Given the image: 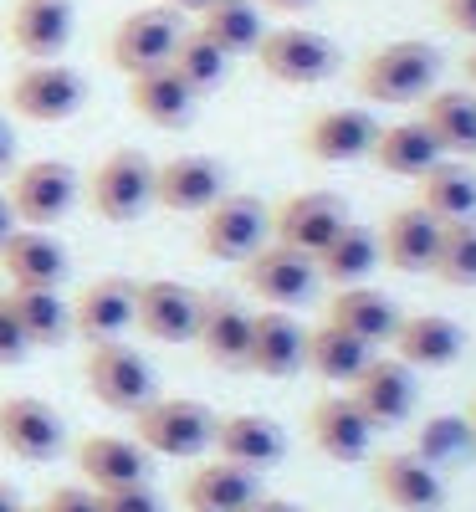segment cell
I'll return each instance as SVG.
<instances>
[{
  "label": "cell",
  "mask_w": 476,
  "mask_h": 512,
  "mask_svg": "<svg viewBox=\"0 0 476 512\" xmlns=\"http://www.w3.org/2000/svg\"><path fill=\"white\" fill-rule=\"evenodd\" d=\"M369 159L384 169V175L420 180L425 169H430V164H441L446 154H441V144H436V139H430V128H425L420 118H410V123H389V128H379Z\"/></svg>",
  "instance_id": "1f68e13d"
},
{
  "label": "cell",
  "mask_w": 476,
  "mask_h": 512,
  "mask_svg": "<svg viewBox=\"0 0 476 512\" xmlns=\"http://www.w3.org/2000/svg\"><path fill=\"white\" fill-rule=\"evenodd\" d=\"M195 31H200L205 41H215L226 57L256 52V41L267 36L262 6H256V0H205V6L195 11Z\"/></svg>",
  "instance_id": "836d02e7"
},
{
  "label": "cell",
  "mask_w": 476,
  "mask_h": 512,
  "mask_svg": "<svg viewBox=\"0 0 476 512\" xmlns=\"http://www.w3.org/2000/svg\"><path fill=\"white\" fill-rule=\"evenodd\" d=\"M26 354H31V344H26V333H21V323H16V313H11V297L0 292V369L21 364Z\"/></svg>",
  "instance_id": "60d3db41"
},
{
  "label": "cell",
  "mask_w": 476,
  "mask_h": 512,
  "mask_svg": "<svg viewBox=\"0 0 476 512\" xmlns=\"http://www.w3.org/2000/svg\"><path fill=\"white\" fill-rule=\"evenodd\" d=\"M41 512H98V492L93 487H57L41 502Z\"/></svg>",
  "instance_id": "b9f144b4"
},
{
  "label": "cell",
  "mask_w": 476,
  "mask_h": 512,
  "mask_svg": "<svg viewBox=\"0 0 476 512\" xmlns=\"http://www.w3.org/2000/svg\"><path fill=\"white\" fill-rule=\"evenodd\" d=\"M195 93L175 77V67H149V72H134L128 77V108H134L144 123L154 128H185L195 118Z\"/></svg>",
  "instance_id": "f546056e"
},
{
  "label": "cell",
  "mask_w": 476,
  "mask_h": 512,
  "mask_svg": "<svg viewBox=\"0 0 476 512\" xmlns=\"http://www.w3.org/2000/svg\"><path fill=\"white\" fill-rule=\"evenodd\" d=\"M400 318H405V313L395 308V297L359 282V287H338V292L328 297V318H323V323H338L343 333H354V338H364L369 349H379V344H389V338H395Z\"/></svg>",
  "instance_id": "4316f807"
},
{
  "label": "cell",
  "mask_w": 476,
  "mask_h": 512,
  "mask_svg": "<svg viewBox=\"0 0 476 512\" xmlns=\"http://www.w3.org/2000/svg\"><path fill=\"white\" fill-rule=\"evenodd\" d=\"M11 169H16V134H11L6 113H0V175H11Z\"/></svg>",
  "instance_id": "ee69618b"
},
{
  "label": "cell",
  "mask_w": 476,
  "mask_h": 512,
  "mask_svg": "<svg viewBox=\"0 0 476 512\" xmlns=\"http://www.w3.org/2000/svg\"><path fill=\"white\" fill-rule=\"evenodd\" d=\"M369 359H374V349L364 344V338L343 333L338 323L308 328V359H302V364H308L318 379H328V384H354Z\"/></svg>",
  "instance_id": "8d00e7d4"
},
{
  "label": "cell",
  "mask_w": 476,
  "mask_h": 512,
  "mask_svg": "<svg viewBox=\"0 0 476 512\" xmlns=\"http://www.w3.org/2000/svg\"><path fill=\"white\" fill-rule=\"evenodd\" d=\"M471 441H476V400H471Z\"/></svg>",
  "instance_id": "816d5d0a"
},
{
  "label": "cell",
  "mask_w": 476,
  "mask_h": 512,
  "mask_svg": "<svg viewBox=\"0 0 476 512\" xmlns=\"http://www.w3.org/2000/svg\"><path fill=\"white\" fill-rule=\"evenodd\" d=\"M149 451L128 436H82L77 441V472L93 492H108V487H134V482H149Z\"/></svg>",
  "instance_id": "d4e9b609"
},
{
  "label": "cell",
  "mask_w": 476,
  "mask_h": 512,
  "mask_svg": "<svg viewBox=\"0 0 476 512\" xmlns=\"http://www.w3.org/2000/svg\"><path fill=\"white\" fill-rule=\"evenodd\" d=\"M164 6H169V11H180V16H185V11H190V16H195V11H200V6H205V0H164Z\"/></svg>",
  "instance_id": "681fc988"
},
{
  "label": "cell",
  "mask_w": 476,
  "mask_h": 512,
  "mask_svg": "<svg viewBox=\"0 0 476 512\" xmlns=\"http://www.w3.org/2000/svg\"><path fill=\"white\" fill-rule=\"evenodd\" d=\"M6 200H11L21 226L47 231L77 205V169L67 159H31V164H21L11 175Z\"/></svg>",
  "instance_id": "9c48e42d"
},
{
  "label": "cell",
  "mask_w": 476,
  "mask_h": 512,
  "mask_svg": "<svg viewBox=\"0 0 476 512\" xmlns=\"http://www.w3.org/2000/svg\"><path fill=\"white\" fill-rule=\"evenodd\" d=\"M308 436L328 461H364L369 441H374V425L354 405V395H323L308 410Z\"/></svg>",
  "instance_id": "44dd1931"
},
{
  "label": "cell",
  "mask_w": 476,
  "mask_h": 512,
  "mask_svg": "<svg viewBox=\"0 0 476 512\" xmlns=\"http://www.w3.org/2000/svg\"><path fill=\"white\" fill-rule=\"evenodd\" d=\"M169 67H175V77L185 82V88L195 93V98H205V93H215L221 82L231 77V57L215 47V41H205L195 26H185L180 31V41H175V52H169Z\"/></svg>",
  "instance_id": "74e56055"
},
{
  "label": "cell",
  "mask_w": 476,
  "mask_h": 512,
  "mask_svg": "<svg viewBox=\"0 0 476 512\" xmlns=\"http://www.w3.org/2000/svg\"><path fill=\"white\" fill-rule=\"evenodd\" d=\"M379 236V262H389L395 272H430L436 267V246H441V221L430 216V210H420V205H405V210H395V216L384 221V231H374Z\"/></svg>",
  "instance_id": "cb8c5ba5"
},
{
  "label": "cell",
  "mask_w": 476,
  "mask_h": 512,
  "mask_svg": "<svg viewBox=\"0 0 476 512\" xmlns=\"http://www.w3.org/2000/svg\"><path fill=\"white\" fill-rule=\"evenodd\" d=\"M441 21L476 41V0H441Z\"/></svg>",
  "instance_id": "7bdbcfd3"
},
{
  "label": "cell",
  "mask_w": 476,
  "mask_h": 512,
  "mask_svg": "<svg viewBox=\"0 0 476 512\" xmlns=\"http://www.w3.org/2000/svg\"><path fill=\"white\" fill-rule=\"evenodd\" d=\"M6 103L26 123H67V118L82 113V103H88V82H82V72L67 67V62H26L11 77Z\"/></svg>",
  "instance_id": "5b68a950"
},
{
  "label": "cell",
  "mask_w": 476,
  "mask_h": 512,
  "mask_svg": "<svg viewBox=\"0 0 476 512\" xmlns=\"http://www.w3.org/2000/svg\"><path fill=\"white\" fill-rule=\"evenodd\" d=\"M154 205V159L139 149H113L88 175V210L108 226L139 221Z\"/></svg>",
  "instance_id": "7a4b0ae2"
},
{
  "label": "cell",
  "mask_w": 476,
  "mask_h": 512,
  "mask_svg": "<svg viewBox=\"0 0 476 512\" xmlns=\"http://www.w3.org/2000/svg\"><path fill=\"white\" fill-rule=\"evenodd\" d=\"M374 134L379 123L364 108H323L302 128V154L318 164H354V159H369Z\"/></svg>",
  "instance_id": "ffe728a7"
},
{
  "label": "cell",
  "mask_w": 476,
  "mask_h": 512,
  "mask_svg": "<svg viewBox=\"0 0 476 512\" xmlns=\"http://www.w3.org/2000/svg\"><path fill=\"white\" fill-rule=\"evenodd\" d=\"M98 512H164V502H159V492L149 482H134V487L98 492Z\"/></svg>",
  "instance_id": "ab89813d"
},
{
  "label": "cell",
  "mask_w": 476,
  "mask_h": 512,
  "mask_svg": "<svg viewBox=\"0 0 476 512\" xmlns=\"http://www.w3.org/2000/svg\"><path fill=\"white\" fill-rule=\"evenodd\" d=\"M436 272L446 287H476V221H441Z\"/></svg>",
  "instance_id": "f35d334b"
},
{
  "label": "cell",
  "mask_w": 476,
  "mask_h": 512,
  "mask_svg": "<svg viewBox=\"0 0 476 512\" xmlns=\"http://www.w3.org/2000/svg\"><path fill=\"white\" fill-rule=\"evenodd\" d=\"M195 323H200V292L195 287L169 282V277L134 287V328L144 338H154V344H190Z\"/></svg>",
  "instance_id": "8fae6325"
},
{
  "label": "cell",
  "mask_w": 476,
  "mask_h": 512,
  "mask_svg": "<svg viewBox=\"0 0 476 512\" xmlns=\"http://www.w3.org/2000/svg\"><path fill=\"white\" fill-rule=\"evenodd\" d=\"M82 384L103 410L134 415L139 405L154 400V369L139 349H128L123 338H108V344H88V359H82Z\"/></svg>",
  "instance_id": "277c9868"
},
{
  "label": "cell",
  "mask_w": 476,
  "mask_h": 512,
  "mask_svg": "<svg viewBox=\"0 0 476 512\" xmlns=\"http://www.w3.org/2000/svg\"><path fill=\"white\" fill-rule=\"evenodd\" d=\"M256 6H262V11H277V16H302V11L313 6V0H256Z\"/></svg>",
  "instance_id": "f6af8a7d"
},
{
  "label": "cell",
  "mask_w": 476,
  "mask_h": 512,
  "mask_svg": "<svg viewBox=\"0 0 476 512\" xmlns=\"http://www.w3.org/2000/svg\"><path fill=\"white\" fill-rule=\"evenodd\" d=\"M349 395L369 415L374 431H379V425H400L415 410V374L400 359H369L364 374L349 384Z\"/></svg>",
  "instance_id": "603a6c76"
},
{
  "label": "cell",
  "mask_w": 476,
  "mask_h": 512,
  "mask_svg": "<svg viewBox=\"0 0 476 512\" xmlns=\"http://www.w3.org/2000/svg\"><path fill=\"white\" fill-rule=\"evenodd\" d=\"M369 477H374L379 502H389L395 512H441L446 507L441 472L420 451H384V456H374Z\"/></svg>",
  "instance_id": "4fadbf2b"
},
{
  "label": "cell",
  "mask_w": 476,
  "mask_h": 512,
  "mask_svg": "<svg viewBox=\"0 0 476 512\" xmlns=\"http://www.w3.org/2000/svg\"><path fill=\"white\" fill-rule=\"evenodd\" d=\"M308 359V328L287 308H262L251 313V344H246V369L267 379H292Z\"/></svg>",
  "instance_id": "e0dca14e"
},
{
  "label": "cell",
  "mask_w": 476,
  "mask_h": 512,
  "mask_svg": "<svg viewBox=\"0 0 476 512\" xmlns=\"http://www.w3.org/2000/svg\"><path fill=\"white\" fill-rule=\"evenodd\" d=\"M134 287L128 277H98L72 297V333L82 344H108L134 328Z\"/></svg>",
  "instance_id": "d6986e66"
},
{
  "label": "cell",
  "mask_w": 476,
  "mask_h": 512,
  "mask_svg": "<svg viewBox=\"0 0 476 512\" xmlns=\"http://www.w3.org/2000/svg\"><path fill=\"white\" fill-rule=\"evenodd\" d=\"M246 512H297V507H292L287 497H267V492H262V497H256Z\"/></svg>",
  "instance_id": "bcb514c9"
},
{
  "label": "cell",
  "mask_w": 476,
  "mask_h": 512,
  "mask_svg": "<svg viewBox=\"0 0 476 512\" xmlns=\"http://www.w3.org/2000/svg\"><path fill=\"white\" fill-rule=\"evenodd\" d=\"M21 512H41V507H21Z\"/></svg>",
  "instance_id": "f5cc1de1"
},
{
  "label": "cell",
  "mask_w": 476,
  "mask_h": 512,
  "mask_svg": "<svg viewBox=\"0 0 476 512\" xmlns=\"http://www.w3.org/2000/svg\"><path fill=\"white\" fill-rule=\"evenodd\" d=\"M185 21L180 11H169V6H139V11H128L118 26H113V41H108V57L123 77H134V72H149V67H164L169 52H175V41H180Z\"/></svg>",
  "instance_id": "30bf717a"
},
{
  "label": "cell",
  "mask_w": 476,
  "mask_h": 512,
  "mask_svg": "<svg viewBox=\"0 0 476 512\" xmlns=\"http://www.w3.org/2000/svg\"><path fill=\"white\" fill-rule=\"evenodd\" d=\"M215 451H221V461H236L246 466V472H267V466H277L287 456V436L282 425L267 420V415H226L215 420Z\"/></svg>",
  "instance_id": "83f0119b"
},
{
  "label": "cell",
  "mask_w": 476,
  "mask_h": 512,
  "mask_svg": "<svg viewBox=\"0 0 476 512\" xmlns=\"http://www.w3.org/2000/svg\"><path fill=\"white\" fill-rule=\"evenodd\" d=\"M256 497H262V482H256V472H246V466L236 461H205L200 472H190V482L180 487V502L190 512H246Z\"/></svg>",
  "instance_id": "f1b7e54d"
},
{
  "label": "cell",
  "mask_w": 476,
  "mask_h": 512,
  "mask_svg": "<svg viewBox=\"0 0 476 512\" xmlns=\"http://www.w3.org/2000/svg\"><path fill=\"white\" fill-rule=\"evenodd\" d=\"M226 195V169L210 154H175L154 164V205L175 210V216H200Z\"/></svg>",
  "instance_id": "5bb4252c"
},
{
  "label": "cell",
  "mask_w": 476,
  "mask_h": 512,
  "mask_svg": "<svg viewBox=\"0 0 476 512\" xmlns=\"http://www.w3.org/2000/svg\"><path fill=\"white\" fill-rule=\"evenodd\" d=\"M62 441H67V425L47 400H36V395H6L0 400V446L16 461H31V466L57 461Z\"/></svg>",
  "instance_id": "7c38bea8"
},
{
  "label": "cell",
  "mask_w": 476,
  "mask_h": 512,
  "mask_svg": "<svg viewBox=\"0 0 476 512\" xmlns=\"http://www.w3.org/2000/svg\"><path fill=\"white\" fill-rule=\"evenodd\" d=\"M466 82H471V88H476V52L466 57Z\"/></svg>",
  "instance_id": "f907efd6"
},
{
  "label": "cell",
  "mask_w": 476,
  "mask_h": 512,
  "mask_svg": "<svg viewBox=\"0 0 476 512\" xmlns=\"http://www.w3.org/2000/svg\"><path fill=\"white\" fill-rule=\"evenodd\" d=\"M0 272L11 287H62L67 282V251L52 231L16 226L0 246Z\"/></svg>",
  "instance_id": "7402d4cb"
},
{
  "label": "cell",
  "mask_w": 476,
  "mask_h": 512,
  "mask_svg": "<svg viewBox=\"0 0 476 512\" xmlns=\"http://www.w3.org/2000/svg\"><path fill=\"white\" fill-rule=\"evenodd\" d=\"M420 210L436 221H476V175L461 159H441L420 175Z\"/></svg>",
  "instance_id": "d590c367"
},
{
  "label": "cell",
  "mask_w": 476,
  "mask_h": 512,
  "mask_svg": "<svg viewBox=\"0 0 476 512\" xmlns=\"http://www.w3.org/2000/svg\"><path fill=\"white\" fill-rule=\"evenodd\" d=\"M195 344L210 364L221 369H246V344H251V308L231 292H200V323Z\"/></svg>",
  "instance_id": "ac0fdd59"
},
{
  "label": "cell",
  "mask_w": 476,
  "mask_h": 512,
  "mask_svg": "<svg viewBox=\"0 0 476 512\" xmlns=\"http://www.w3.org/2000/svg\"><path fill=\"white\" fill-rule=\"evenodd\" d=\"M0 512H21V502H16V492L0 482Z\"/></svg>",
  "instance_id": "c3c4849f"
},
{
  "label": "cell",
  "mask_w": 476,
  "mask_h": 512,
  "mask_svg": "<svg viewBox=\"0 0 476 512\" xmlns=\"http://www.w3.org/2000/svg\"><path fill=\"white\" fill-rule=\"evenodd\" d=\"M313 267H318V277L333 282V287H359V282L379 267V236H374L369 226L349 221V226H343V231L313 256Z\"/></svg>",
  "instance_id": "e575fe53"
},
{
  "label": "cell",
  "mask_w": 476,
  "mask_h": 512,
  "mask_svg": "<svg viewBox=\"0 0 476 512\" xmlns=\"http://www.w3.org/2000/svg\"><path fill=\"white\" fill-rule=\"evenodd\" d=\"M343 226H349V205H343L333 190H302V195H287L272 216V236L282 246H297L318 256Z\"/></svg>",
  "instance_id": "9a60e30c"
},
{
  "label": "cell",
  "mask_w": 476,
  "mask_h": 512,
  "mask_svg": "<svg viewBox=\"0 0 476 512\" xmlns=\"http://www.w3.org/2000/svg\"><path fill=\"white\" fill-rule=\"evenodd\" d=\"M16 231V210H11V200L0 195V246H6V236Z\"/></svg>",
  "instance_id": "7dc6e473"
},
{
  "label": "cell",
  "mask_w": 476,
  "mask_h": 512,
  "mask_svg": "<svg viewBox=\"0 0 476 512\" xmlns=\"http://www.w3.org/2000/svg\"><path fill=\"white\" fill-rule=\"evenodd\" d=\"M241 282H246L251 297H262L267 308H297V303H308V297H313L318 267H313L308 251L267 241V246H256L241 262Z\"/></svg>",
  "instance_id": "ba28073f"
},
{
  "label": "cell",
  "mask_w": 476,
  "mask_h": 512,
  "mask_svg": "<svg viewBox=\"0 0 476 512\" xmlns=\"http://www.w3.org/2000/svg\"><path fill=\"white\" fill-rule=\"evenodd\" d=\"M134 441L149 456H200L215 441V415L200 400H149L134 410Z\"/></svg>",
  "instance_id": "52a82bcc"
},
{
  "label": "cell",
  "mask_w": 476,
  "mask_h": 512,
  "mask_svg": "<svg viewBox=\"0 0 476 512\" xmlns=\"http://www.w3.org/2000/svg\"><path fill=\"white\" fill-rule=\"evenodd\" d=\"M6 297L31 349H62L72 338V303H62L57 287H11Z\"/></svg>",
  "instance_id": "d6a6232c"
},
{
  "label": "cell",
  "mask_w": 476,
  "mask_h": 512,
  "mask_svg": "<svg viewBox=\"0 0 476 512\" xmlns=\"http://www.w3.org/2000/svg\"><path fill=\"white\" fill-rule=\"evenodd\" d=\"M256 67L282 88H318L338 72V47L313 26H277L256 41Z\"/></svg>",
  "instance_id": "3957f363"
},
{
  "label": "cell",
  "mask_w": 476,
  "mask_h": 512,
  "mask_svg": "<svg viewBox=\"0 0 476 512\" xmlns=\"http://www.w3.org/2000/svg\"><path fill=\"white\" fill-rule=\"evenodd\" d=\"M436 77H441V52L420 36H400V41H384L359 62V93L369 103L384 108H410L425 93H436Z\"/></svg>",
  "instance_id": "6da1fadb"
},
{
  "label": "cell",
  "mask_w": 476,
  "mask_h": 512,
  "mask_svg": "<svg viewBox=\"0 0 476 512\" xmlns=\"http://www.w3.org/2000/svg\"><path fill=\"white\" fill-rule=\"evenodd\" d=\"M420 123L430 139L441 144L446 159H471L476 154V93L466 88H436L420 98Z\"/></svg>",
  "instance_id": "4dcf8cb0"
},
{
  "label": "cell",
  "mask_w": 476,
  "mask_h": 512,
  "mask_svg": "<svg viewBox=\"0 0 476 512\" xmlns=\"http://www.w3.org/2000/svg\"><path fill=\"white\" fill-rule=\"evenodd\" d=\"M77 11L72 0H16L6 16V36L26 62H57L72 47Z\"/></svg>",
  "instance_id": "2e32d148"
},
{
  "label": "cell",
  "mask_w": 476,
  "mask_h": 512,
  "mask_svg": "<svg viewBox=\"0 0 476 512\" xmlns=\"http://www.w3.org/2000/svg\"><path fill=\"white\" fill-rule=\"evenodd\" d=\"M272 236V210L256 195H221L210 210H200V251L210 262H246L256 246H267Z\"/></svg>",
  "instance_id": "8992f818"
},
{
  "label": "cell",
  "mask_w": 476,
  "mask_h": 512,
  "mask_svg": "<svg viewBox=\"0 0 476 512\" xmlns=\"http://www.w3.org/2000/svg\"><path fill=\"white\" fill-rule=\"evenodd\" d=\"M389 349H395V359L410 364V369H446V364L461 359L466 333L446 313H410V318H400Z\"/></svg>",
  "instance_id": "484cf974"
}]
</instances>
